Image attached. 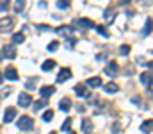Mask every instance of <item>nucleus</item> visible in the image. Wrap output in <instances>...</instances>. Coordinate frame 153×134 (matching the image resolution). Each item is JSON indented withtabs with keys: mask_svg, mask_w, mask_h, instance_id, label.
I'll return each instance as SVG.
<instances>
[{
	"mask_svg": "<svg viewBox=\"0 0 153 134\" xmlns=\"http://www.w3.org/2000/svg\"><path fill=\"white\" fill-rule=\"evenodd\" d=\"M13 29H14V18L13 16H4L0 20V34L13 32Z\"/></svg>",
	"mask_w": 153,
	"mask_h": 134,
	"instance_id": "obj_1",
	"label": "nucleus"
},
{
	"mask_svg": "<svg viewBox=\"0 0 153 134\" xmlns=\"http://www.w3.org/2000/svg\"><path fill=\"white\" fill-rule=\"evenodd\" d=\"M32 127H34V120L30 118V116H20L18 118V129H22V131H32Z\"/></svg>",
	"mask_w": 153,
	"mask_h": 134,
	"instance_id": "obj_2",
	"label": "nucleus"
},
{
	"mask_svg": "<svg viewBox=\"0 0 153 134\" xmlns=\"http://www.w3.org/2000/svg\"><path fill=\"white\" fill-rule=\"evenodd\" d=\"M57 32L61 34V38H71L73 34H75V25H61L59 29H57Z\"/></svg>",
	"mask_w": 153,
	"mask_h": 134,
	"instance_id": "obj_3",
	"label": "nucleus"
},
{
	"mask_svg": "<svg viewBox=\"0 0 153 134\" xmlns=\"http://www.w3.org/2000/svg\"><path fill=\"white\" fill-rule=\"evenodd\" d=\"M73 23H75L76 27H80V29H93V27H94V22L89 20V18H78Z\"/></svg>",
	"mask_w": 153,
	"mask_h": 134,
	"instance_id": "obj_4",
	"label": "nucleus"
},
{
	"mask_svg": "<svg viewBox=\"0 0 153 134\" xmlns=\"http://www.w3.org/2000/svg\"><path fill=\"white\" fill-rule=\"evenodd\" d=\"M2 54H4V57H7V59H14V57H16V46H14V45H4Z\"/></svg>",
	"mask_w": 153,
	"mask_h": 134,
	"instance_id": "obj_5",
	"label": "nucleus"
},
{
	"mask_svg": "<svg viewBox=\"0 0 153 134\" xmlns=\"http://www.w3.org/2000/svg\"><path fill=\"white\" fill-rule=\"evenodd\" d=\"M30 104H32V95H29V93H20V95H18V106L27 107V106H30Z\"/></svg>",
	"mask_w": 153,
	"mask_h": 134,
	"instance_id": "obj_6",
	"label": "nucleus"
},
{
	"mask_svg": "<svg viewBox=\"0 0 153 134\" xmlns=\"http://www.w3.org/2000/svg\"><path fill=\"white\" fill-rule=\"evenodd\" d=\"M71 79V70L70 68H61V72H59V75H57V82L61 84V82H66V81H70Z\"/></svg>",
	"mask_w": 153,
	"mask_h": 134,
	"instance_id": "obj_7",
	"label": "nucleus"
},
{
	"mask_svg": "<svg viewBox=\"0 0 153 134\" xmlns=\"http://www.w3.org/2000/svg\"><path fill=\"white\" fill-rule=\"evenodd\" d=\"M4 77L9 79V81H16V79H18V70H16L14 66H7L5 72H4Z\"/></svg>",
	"mask_w": 153,
	"mask_h": 134,
	"instance_id": "obj_8",
	"label": "nucleus"
},
{
	"mask_svg": "<svg viewBox=\"0 0 153 134\" xmlns=\"http://www.w3.org/2000/svg\"><path fill=\"white\" fill-rule=\"evenodd\" d=\"M14 118H16V109L14 107H7L5 115H4V124H11Z\"/></svg>",
	"mask_w": 153,
	"mask_h": 134,
	"instance_id": "obj_9",
	"label": "nucleus"
},
{
	"mask_svg": "<svg viewBox=\"0 0 153 134\" xmlns=\"http://www.w3.org/2000/svg\"><path fill=\"white\" fill-rule=\"evenodd\" d=\"M117 72H119V66H117V63H114V61H111V63L105 66V73L111 75V77L117 75Z\"/></svg>",
	"mask_w": 153,
	"mask_h": 134,
	"instance_id": "obj_10",
	"label": "nucleus"
},
{
	"mask_svg": "<svg viewBox=\"0 0 153 134\" xmlns=\"http://www.w3.org/2000/svg\"><path fill=\"white\" fill-rule=\"evenodd\" d=\"M141 81H143V84H146V86H148V91H152V70H148V72L141 73Z\"/></svg>",
	"mask_w": 153,
	"mask_h": 134,
	"instance_id": "obj_11",
	"label": "nucleus"
},
{
	"mask_svg": "<svg viewBox=\"0 0 153 134\" xmlns=\"http://www.w3.org/2000/svg\"><path fill=\"white\" fill-rule=\"evenodd\" d=\"M39 93H41V97H43V98H48L50 95H53V93H55V86H43V88L39 89Z\"/></svg>",
	"mask_w": 153,
	"mask_h": 134,
	"instance_id": "obj_12",
	"label": "nucleus"
},
{
	"mask_svg": "<svg viewBox=\"0 0 153 134\" xmlns=\"http://www.w3.org/2000/svg\"><path fill=\"white\" fill-rule=\"evenodd\" d=\"M93 127H94V125H93V122H91L89 118H84V120H82V133L89 134L93 131Z\"/></svg>",
	"mask_w": 153,
	"mask_h": 134,
	"instance_id": "obj_13",
	"label": "nucleus"
},
{
	"mask_svg": "<svg viewBox=\"0 0 153 134\" xmlns=\"http://www.w3.org/2000/svg\"><path fill=\"white\" fill-rule=\"evenodd\" d=\"M75 95L76 97H89V93L85 91V84H82V82L76 84L75 86Z\"/></svg>",
	"mask_w": 153,
	"mask_h": 134,
	"instance_id": "obj_14",
	"label": "nucleus"
},
{
	"mask_svg": "<svg viewBox=\"0 0 153 134\" xmlns=\"http://www.w3.org/2000/svg\"><path fill=\"white\" fill-rule=\"evenodd\" d=\"M103 18H105V22H109V23H112L116 18V9H107L105 13H103Z\"/></svg>",
	"mask_w": 153,
	"mask_h": 134,
	"instance_id": "obj_15",
	"label": "nucleus"
},
{
	"mask_svg": "<svg viewBox=\"0 0 153 134\" xmlns=\"http://www.w3.org/2000/svg\"><path fill=\"white\" fill-rule=\"evenodd\" d=\"M59 107H61V111L68 113V111H70V107H71V100H70V98H62V100L59 102Z\"/></svg>",
	"mask_w": 153,
	"mask_h": 134,
	"instance_id": "obj_16",
	"label": "nucleus"
},
{
	"mask_svg": "<svg viewBox=\"0 0 153 134\" xmlns=\"http://www.w3.org/2000/svg\"><path fill=\"white\" fill-rule=\"evenodd\" d=\"M53 66H55V61H53V59H48V61H45V63H43V66H41V68H43L45 72H50V70H53Z\"/></svg>",
	"mask_w": 153,
	"mask_h": 134,
	"instance_id": "obj_17",
	"label": "nucleus"
},
{
	"mask_svg": "<svg viewBox=\"0 0 153 134\" xmlns=\"http://www.w3.org/2000/svg\"><path fill=\"white\" fill-rule=\"evenodd\" d=\"M87 84H89L91 88H98V86H102V79H100V77H91V79L87 81Z\"/></svg>",
	"mask_w": 153,
	"mask_h": 134,
	"instance_id": "obj_18",
	"label": "nucleus"
},
{
	"mask_svg": "<svg viewBox=\"0 0 153 134\" xmlns=\"http://www.w3.org/2000/svg\"><path fill=\"white\" fill-rule=\"evenodd\" d=\"M143 34H144V36H150V34H152V18L146 20V25H144V29H143Z\"/></svg>",
	"mask_w": 153,
	"mask_h": 134,
	"instance_id": "obj_19",
	"label": "nucleus"
},
{
	"mask_svg": "<svg viewBox=\"0 0 153 134\" xmlns=\"http://www.w3.org/2000/svg\"><path fill=\"white\" fill-rule=\"evenodd\" d=\"M23 41H25L23 32H16V34H13V43H23Z\"/></svg>",
	"mask_w": 153,
	"mask_h": 134,
	"instance_id": "obj_20",
	"label": "nucleus"
},
{
	"mask_svg": "<svg viewBox=\"0 0 153 134\" xmlns=\"http://www.w3.org/2000/svg\"><path fill=\"white\" fill-rule=\"evenodd\" d=\"M25 2H27V0H16V4H14V11H16V13H22V11L25 9Z\"/></svg>",
	"mask_w": 153,
	"mask_h": 134,
	"instance_id": "obj_21",
	"label": "nucleus"
},
{
	"mask_svg": "<svg viewBox=\"0 0 153 134\" xmlns=\"http://www.w3.org/2000/svg\"><path fill=\"white\" fill-rule=\"evenodd\" d=\"M103 89H105L107 93H116V91H117V84H116V82H109V84L103 86Z\"/></svg>",
	"mask_w": 153,
	"mask_h": 134,
	"instance_id": "obj_22",
	"label": "nucleus"
},
{
	"mask_svg": "<svg viewBox=\"0 0 153 134\" xmlns=\"http://www.w3.org/2000/svg\"><path fill=\"white\" fill-rule=\"evenodd\" d=\"M32 107H34V111H39V109L46 107V98H45V100H39V102H34V104H32Z\"/></svg>",
	"mask_w": 153,
	"mask_h": 134,
	"instance_id": "obj_23",
	"label": "nucleus"
},
{
	"mask_svg": "<svg viewBox=\"0 0 153 134\" xmlns=\"http://www.w3.org/2000/svg\"><path fill=\"white\" fill-rule=\"evenodd\" d=\"M141 131H143V133H152V120H146V122L141 125Z\"/></svg>",
	"mask_w": 153,
	"mask_h": 134,
	"instance_id": "obj_24",
	"label": "nucleus"
},
{
	"mask_svg": "<svg viewBox=\"0 0 153 134\" xmlns=\"http://www.w3.org/2000/svg\"><path fill=\"white\" fill-rule=\"evenodd\" d=\"M130 50H132L130 45H121V46H119V54H121V55H128Z\"/></svg>",
	"mask_w": 153,
	"mask_h": 134,
	"instance_id": "obj_25",
	"label": "nucleus"
},
{
	"mask_svg": "<svg viewBox=\"0 0 153 134\" xmlns=\"http://www.w3.org/2000/svg\"><path fill=\"white\" fill-rule=\"evenodd\" d=\"M52 118H53V111H52V109H46V111L43 113V120H45V122H50Z\"/></svg>",
	"mask_w": 153,
	"mask_h": 134,
	"instance_id": "obj_26",
	"label": "nucleus"
},
{
	"mask_svg": "<svg viewBox=\"0 0 153 134\" xmlns=\"http://www.w3.org/2000/svg\"><path fill=\"white\" fill-rule=\"evenodd\" d=\"M57 7L59 9H68L70 7V0H57Z\"/></svg>",
	"mask_w": 153,
	"mask_h": 134,
	"instance_id": "obj_27",
	"label": "nucleus"
},
{
	"mask_svg": "<svg viewBox=\"0 0 153 134\" xmlns=\"http://www.w3.org/2000/svg\"><path fill=\"white\" fill-rule=\"evenodd\" d=\"M25 88H27V89H32V91H34V89H36V79H30V81H27V82H25Z\"/></svg>",
	"mask_w": 153,
	"mask_h": 134,
	"instance_id": "obj_28",
	"label": "nucleus"
},
{
	"mask_svg": "<svg viewBox=\"0 0 153 134\" xmlns=\"http://www.w3.org/2000/svg\"><path fill=\"white\" fill-rule=\"evenodd\" d=\"M70 129H71V118H66V120H64V125H62V129H61V131H64V133H66V131H70Z\"/></svg>",
	"mask_w": 153,
	"mask_h": 134,
	"instance_id": "obj_29",
	"label": "nucleus"
},
{
	"mask_svg": "<svg viewBox=\"0 0 153 134\" xmlns=\"http://www.w3.org/2000/svg\"><path fill=\"white\" fill-rule=\"evenodd\" d=\"M96 31H98V32H100L102 36H105V38H109V31H107L105 27H102V25H98V27H96Z\"/></svg>",
	"mask_w": 153,
	"mask_h": 134,
	"instance_id": "obj_30",
	"label": "nucleus"
},
{
	"mask_svg": "<svg viewBox=\"0 0 153 134\" xmlns=\"http://www.w3.org/2000/svg\"><path fill=\"white\" fill-rule=\"evenodd\" d=\"M9 7V0H0V11H5Z\"/></svg>",
	"mask_w": 153,
	"mask_h": 134,
	"instance_id": "obj_31",
	"label": "nucleus"
},
{
	"mask_svg": "<svg viewBox=\"0 0 153 134\" xmlns=\"http://www.w3.org/2000/svg\"><path fill=\"white\" fill-rule=\"evenodd\" d=\"M57 46H59V41H52V43L48 45V50H50V52H53Z\"/></svg>",
	"mask_w": 153,
	"mask_h": 134,
	"instance_id": "obj_32",
	"label": "nucleus"
},
{
	"mask_svg": "<svg viewBox=\"0 0 153 134\" xmlns=\"http://www.w3.org/2000/svg\"><path fill=\"white\" fill-rule=\"evenodd\" d=\"M130 2H132V0H119L117 5H126V4H130Z\"/></svg>",
	"mask_w": 153,
	"mask_h": 134,
	"instance_id": "obj_33",
	"label": "nucleus"
},
{
	"mask_svg": "<svg viewBox=\"0 0 153 134\" xmlns=\"http://www.w3.org/2000/svg\"><path fill=\"white\" fill-rule=\"evenodd\" d=\"M39 29L41 31H52V27H48V25H39Z\"/></svg>",
	"mask_w": 153,
	"mask_h": 134,
	"instance_id": "obj_34",
	"label": "nucleus"
},
{
	"mask_svg": "<svg viewBox=\"0 0 153 134\" xmlns=\"http://www.w3.org/2000/svg\"><path fill=\"white\" fill-rule=\"evenodd\" d=\"M76 111H78V113H84V111H85V107H84V106H76Z\"/></svg>",
	"mask_w": 153,
	"mask_h": 134,
	"instance_id": "obj_35",
	"label": "nucleus"
},
{
	"mask_svg": "<svg viewBox=\"0 0 153 134\" xmlns=\"http://www.w3.org/2000/svg\"><path fill=\"white\" fill-rule=\"evenodd\" d=\"M132 100H134V104H141V98H139V97H134Z\"/></svg>",
	"mask_w": 153,
	"mask_h": 134,
	"instance_id": "obj_36",
	"label": "nucleus"
},
{
	"mask_svg": "<svg viewBox=\"0 0 153 134\" xmlns=\"http://www.w3.org/2000/svg\"><path fill=\"white\" fill-rule=\"evenodd\" d=\"M39 7H43V9H45V7H48V4H46V2H39Z\"/></svg>",
	"mask_w": 153,
	"mask_h": 134,
	"instance_id": "obj_37",
	"label": "nucleus"
},
{
	"mask_svg": "<svg viewBox=\"0 0 153 134\" xmlns=\"http://www.w3.org/2000/svg\"><path fill=\"white\" fill-rule=\"evenodd\" d=\"M117 131H121V127H119V125H114V129H112V133H117Z\"/></svg>",
	"mask_w": 153,
	"mask_h": 134,
	"instance_id": "obj_38",
	"label": "nucleus"
},
{
	"mask_svg": "<svg viewBox=\"0 0 153 134\" xmlns=\"http://www.w3.org/2000/svg\"><path fill=\"white\" fill-rule=\"evenodd\" d=\"M141 4H143V5H144V4H146V0H141ZM148 4H150V5H152V0H148Z\"/></svg>",
	"mask_w": 153,
	"mask_h": 134,
	"instance_id": "obj_39",
	"label": "nucleus"
},
{
	"mask_svg": "<svg viewBox=\"0 0 153 134\" xmlns=\"http://www.w3.org/2000/svg\"><path fill=\"white\" fill-rule=\"evenodd\" d=\"M2 81H4V73H0V84H2Z\"/></svg>",
	"mask_w": 153,
	"mask_h": 134,
	"instance_id": "obj_40",
	"label": "nucleus"
},
{
	"mask_svg": "<svg viewBox=\"0 0 153 134\" xmlns=\"http://www.w3.org/2000/svg\"><path fill=\"white\" fill-rule=\"evenodd\" d=\"M50 134H57V133H55V131H52V133H50Z\"/></svg>",
	"mask_w": 153,
	"mask_h": 134,
	"instance_id": "obj_41",
	"label": "nucleus"
},
{
	"mask_svg": "<svg viewBox=\"0 0 153 134\" xmlns=\"http://www.w3.org/2000/svg\"><path fill=\"white\" fill-rule=\"evenodd\" d=\"M70 134H76V133H70Z\"/></svg>",
	"mask_w": 153,
	"mask_h": 134,
	"instance_id": "obj_42",
	"label": "nucleus"
}]
</instances>
